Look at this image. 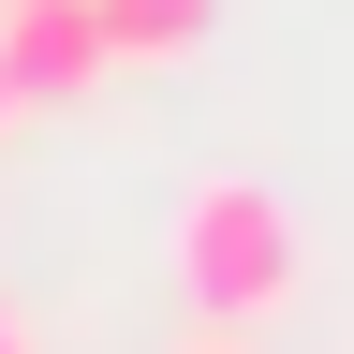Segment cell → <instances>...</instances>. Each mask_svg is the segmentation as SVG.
<instances>
[{
  "label": "cell",
  "mask_w": 354,
  "mask_h": 354,
  "mask_svg": "<svg viewBox=\"0 0 354 354\" xmlns=\"http://www.w3.org/2000/svg\"><path fill=\"white\" fill-rule=\"evenodd\" d=\"M192 354H236V339H192Z\"/></svg>",
  "instance_id": "obj_6"
},
{
  "label": "cell",
  "mask_w": 354,
  "mask_h": 354,
  "mask_svg": "<svg viewBox=\"0 0 354 354\" xmlns=\"http://www.w3.org/2000/svg\"><path fill=\"white\" fill-rule=\"evenodd\" d=\"M88 15H104L118 59H192V44L221 30V0H88Z\"/></svg>",
  "instance_id": "obj_3"
},
{
  "label": "cell",
  "mask_w": 354,
  "mask_h": 354,
  "mask_svg": "<svg viewBox=\"0 0 354 354\" xmlns=\"http://www.w3.org/2000/svg\"><path fill=\"white\" fill-rule=\"evenodd\" d=\"M0 74H15V104H88L118 74V44L88 0H0Z\"/></svg>",
  "instance_id": "obj_2"
},
{
  "label": "cell",
  "mask_w": 354,
  "mask_h": 354,
  "mask_svg": "<svg viewBox=\"0 0 354 354\" xmlns=\"http://www.w3.org/2000/svg\"><path fill=\"white\" fill-rule=\"evenodd\" d=\"M0 133H15V74H0Z\"/></svg>",
  "instance_id": "obj_5"
},
{
  "label": "cell",
  "mask_w": 354,
  "mask_h": 354,
  "mask_svg": "<svg viewBox=\"0 0 354 354\" xmlns=\"http://www.w3.org/2000/svg\"><path fill=\"white\" fill-rule=\"evenodd\" d=\"M162 251H177V295H192V325H207V339L281 325L295 281H310L295 207L266 192V177H192V192H177V221H162Z\"/></svg>",
  "instance_id": "obj_1"
},
{
  "label": "cell",
  "mask_w": 354,
  "mask_h": 354,
  "mask_svg": "<svg viewBox=\"0 0 354 354\" xmlns=\"http://www.w3.org/2000/svg\"><path fill=\"white\" fill-rule=\"evenodd\" d=\"M0 354H30V325H15V310H0Z\"/></svg>",
  "instance_id": "obj_4"
}]
</instances>
